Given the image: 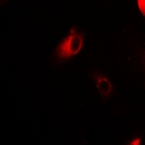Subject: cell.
Listing matches in <instances>:
<instances>
[{
	"label": "cell",
	"instance_id": "6da1fadb",
	"mask_svg": "<svg viewBox=\"0 0 145 145\" xmlns=\"http://www.w3.org/2000/svg\"><path fill=\"white\" fill-rule=\"evenodd\" d=\"M83 45L82 37L79 33L71 31L57 49L56 57L59 59H68L77 54Z\"/></svg>",
	"mask_w": 145,
	"mask_h": 145
},
{
	"label": "cell",
	"instance_id": "7a4b0ae2",
	"mask_svg": "<svg viewBox=\"0 0 145 145\" xmlns=\"http://www.w3.org/2000/svg\"><path fill=\"white\" fill-rule=\"evenodd\" d=\"M97 87L99 91H100V94L103 97L104 96H107L109 93L111 91V85L108 81L105 78H102L98 80L97 82Z\"/></svg>",
	"mask_w": 145,
	"mask_h": 145
},
{
	"label": "cell",
	"instance_id": "3957f363",
	"mask_svg": "<svg viewBox=\"0 0 145 145\" xmlns=\"http://www.w3.org/2000/svg\"><path fill=\"white\" fill-rule=\"evenodd\" d=\"M138 7H139V9L140 10L142 11V12L143 13V15H144L145 14V12H144V1H142V0H138Z\"/></svg>",
	"mask_w": 145,
	"mask_h": 145
},
{
	"label": "cell",
	"instance_id": "277c9868",
	"mask_svg": "<svg viewBox=\"0 0 145 145\" xmlns=\"http://www.w3.org/2000/svg\"><path fill=\"white\" fill-rule=\"evenodd\" d=\"M139 142H140V139L139 138H137L136 140H134V142H132L131 143V144H139Z\"/></svg>",
	"mask_w": 145,
	"mask_h": 145
}]
</instances>
